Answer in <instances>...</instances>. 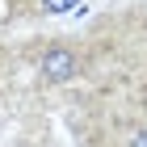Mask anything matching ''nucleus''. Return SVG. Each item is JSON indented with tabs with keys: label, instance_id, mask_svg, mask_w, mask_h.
Here are the masks:
<instances>
[{
	"label": "nucleus",
	"instance_id": "nucleus-1",
	"mask_svg": "<svg viewBox=\"0 0 147 147\" xmlns=\"http://www.w3.org/2000/svg\"><path fill=\"white\" fill-rule=\"evenodd\" d=\"M38 71H42V80H51V84H67L80 71V59H76L71 46H46L42 59H38Z\"/></svg>",
	"mask_w": 147,
	"mask_h": 147
},
{
	"label": "nucleus",
	"instance_id": "nucleus-2",
	"mask_svg": "<svg viewBox=\"0 0 147 147\" xmlns=\"http://www.w3.org/2000/svg\"><path fill=\"white\" fill-rule=\"evenodd\" d=\"M80 0H42V13H51V17H59V13H71Z\"/></svg>",
	"mask_w": 147,
	"mask_h": 147
},
{
	"label": "nucleus",
	"instance_id": "nucleus-3",
	"mask_svg": "<svg viewBox=\"0 0 147 147\" xmlns=\"http://www.w3.org/2000/svg\"><path fill=\"white\" fill-rule=\"evenodd\" d=\"M126 147H147V126H143V130H135V135H130V143H126Z\"/></svg>",
	"mask_w": 147,
	"mask_h": 147
}]
</instances>
